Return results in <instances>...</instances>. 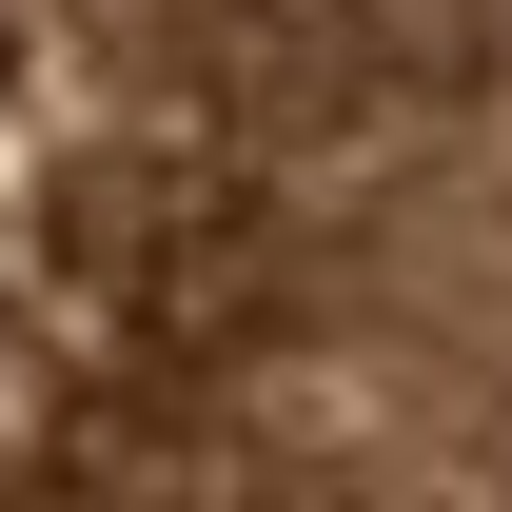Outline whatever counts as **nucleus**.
<instances>
[{"label":"nucleus","mask_w":512,"mask_h":512,"mask_svg":"<svg viewBox=\"0 0 512 512\" xmlns=\"http://www.w3.org/2000/svg\"><path fill=\"white\" fill-rule=\"evenodd\" d=\"M0 512H512V0H0Z\"/></svg>","instance_id":"obj_1"}]
</instances>
